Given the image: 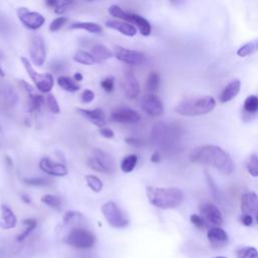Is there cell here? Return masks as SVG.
<instances>
[{
  "label": "cell",
  "instance_id": "cell-1",
  "mask_svg": "<svg viewBox=\"0 0 258 258\" xmlns=\"http://www.w3.org/2000/svg\"><path fill=\"white\" fill-rule=\"evenodd\" d=\"M189 159L192 163L213 167L224 175H229L234 171L232 157L217 145H202L191 149Z\"/></svg>",
  "mask_w": 258,
  "mask_h": 258
},
{
  "label": "cell",
  "instance_id": "cell-2",
  "mask_svg": "<svg viewBox=\"0 0 258 258\" xmlns=\"http://www.w3.org/2000/svg\"><path fill=\"white\" fill-rule=\"evenodd\" d=\"M146 197L149 203L159 209H174L181 205L184 195L177 187L147 186Z\"/></svg>",
  "mask_w": 258,
  "mask_h": 258
},
{
  "label": "cell",
  "instance_id": "cell-3",
  "mask_svg": "<svg viewBox=\"0 0 258 258\" xmlns=\"http://www.w3.org/2000/svg\"><path fill=\"white\" fill-rule=\"evenodd\" d=\"M216 107V100L209 95L196 98H187L179 102L175 107V112L181 116L194 117L206 115Z\"/></svg>",
  "mask_w": 258,
  "mask_h": 258
},
{
  "label": "cell",
  "instance_id": "cell-4",
  "mask_svg": "<svg viewBox=\"0 0 258 258\" xmlns=\"http://www.w3.org/2000/svg\"><path fill=\"white\" fill-rule=\"evenodd\" d=\"M88 165L102 173H113L117 168L115 158L110 153L98 148L93 150L92 156L88 159Z\"/></svg>",
  "mask_w": 258,
  "mask_h": 258
},
{
  "label": "cell",
  "instance_id": "cell-5",
  "mask_svg": "<svg viewBox=\"0 0 258 258\" xmlns=\"http://www.w3.org/2000/svg\"><path fill=\"white\" fill-rule=\"evenodd\" d=\"M96 242L95 235L87 229L73 228L66 236L64 243L77 249H90Z\"/></svg>",
  "mask_w": 258,
  "mask_h": 258
},
{
  "label": "cell",
  "instance_id": "cell-6",
  "mask_svg": "<svg viewBox=\"0 0 258 258\" xmlns=\"http://www.w3.org/2000/svg\"><path fill=\"white\" fill-rule=\"evenodd\" d=\"M101 211L107 221V223L116 229L125 228L129 224V219L125 215V213L112 201L105 203Z\"/></svg>",
  "mask_w": 258,
  "mask_h": 258
},
{
  "label": "cell",
  "instance_id": "cell-7",
  "mask_svg": "<svg viewBox=\"0 0 258 258\" xmlns=\"http://www.w3.org/2000/svg\"><path fill=\"white\" fill-rule=\"evenodd\" d=\"M20 60L27 72L29 78L33 81L36 89L40 91L41 93H49L53 87V78L50 74H38L30 64L29 60L22 56L20 57Z\"/></svg>",
  "mask_w": 258,
  "mask_h": 258
},
{
  "label": "cell",
  "instance_id": "cell-8",
  "mask_svg": "<svg viewBox=\"0 0 258 258\" xmlns=\"http://www.w3.org/2000/svg\"><path fill=\"white\" fill-rule=\"evenodd\" d=\"M29 55L33 63L37 67H41L46 57V48H45V42L43 38L35 34L31 37L29 42Z\"/></svg>",
  "mask_w": 258,
  "mask_h": 258
},
{
  "label": "cell",
  "instance_id": "cell-9",
  "mask_svg": "<svg viewBox=\"0 0 258 258\" xmlns=\"http://www.w3.org/2000/svg\"><path fill=\"white\" fill-rule=\"evenodd\" d=\"M17 16L25 27L32 30L40 28L45 22L44 17L40 13L30 11L26 7H19L17 10Z\"/></svg>",
  "mask_w": 258,
  "mask_h": 258
},
{
  "label": "cell",
  "instance_id": "cell-10",
  "mask_svg": "<svg viewBox=\"0 0 258 258\" xmlns=\"http://www.w3.org/2000/svg\"><path fill=\"white\" fill-rule=\"evenodd\" d=\"M115 56L120 61L130 66H140L146 59L143 52L122 46H115Z\"/></svg>",
  "mask_w": 258,
  "mask_h": 258
},
{
  "label": "cell",
  "instance_id": "cell-11",
  "mask_svg": "<svg viewBox=\"0 0 258 258\" xmlns=\"http://www.w3.org/2000/svg\"><path fill=\"white\" fill-rule=\"evenodd\" d=\"M200 213L207 224L220 227L223 224V216L220 210L211 203H204L200 206Z\"/></svg>",
  "mask_w": 258,
  "mask_h": 258
},
{
  "label": "cell",
  "instance_id": "cell-12",
  "mask_svg": "<svg viewBox=\"0 0 258 258\" xmlns=\"http://www.w3.org/2000/svg\"><path fill=\"white\" fill-rule=\"evenodd\" d=\"M110 119L117 123H138L141 119L140 114L130 108L126 107H120L112 111L110 115Z\"/></svg>",
  "mask_w": 258,
  "mask_h": 258
},
{
  "label": "cell",
  "instance_id": "cell-13",
  "mask_svg": "<svg viewBox=\"0 0 258 258\" xmlns=\"http://www.w3.org/2000/svg\"><path fill=\"white\" fill-rule=\"evenodd\" d=\"M140 105L142 110L150 116H160L163 114V105L160 99L153 95L147 94L141 98Z\"/></svg>",
  "mask_w": 258,
  "mask_h": 258
},
{
  "label": "cell",
  "instance_id": "cell-14",
  "mask_svg": "<svg viewBox=\"0 0 258 258\" xmlns=\"http://www.w3.org/2000/svg\"><path fill=\"white\" fill-rule=\"evenodd\" d=\"M122 89L129 99H136L140 93L139 83L132 71L126 70L122 79Z\"/></svg>",
  "mask_w": 258,
  "mask_h": 258
},
{
  "label": "cell",
  "instance_id": "cell-15",
  "mask_svg": "<svg viewBox=\"0 0 258 258\" xmlns=\"http://www.w3.org/2000/svg\"><path fill=\"white\" fill-rule=\"evenodd\" d=\"M241 211L243 215L258 214V195L255 191L249 190L241 196Z\"/></svg>",
  "mask_w": 258,
  "mask_h": 258
},
{
  "label": "cell",
  "instance_id": "cell-16",
  "mask_svg": "<svg viewBox=\"0 0 258 258\" xmlns=\"http://www.w3.org/2000/svg\"><path fill=\"white\" fill-rule=\"evenodd\" d=\"M207 238L215 249H221L228 244L229 237L225 230L220 227H213L207 233Z\"/></svg>",
  "mask_w": 258,
  "mask_h": 258
},
{
  "label": "cell",
  "instance_id": "cell-17",
  "mask_svg": "<svg viewBox=\"0 0 258 258\" xmlns=\"http://www.w3.org/2000/svg\"><path fill=\"white\" fill-rule=\"evenodd\" d=\"M39 168L45 173L52 176H64L68 174V168L61 163H56L47 157H43L39 161Z\"/></svg>",
  "mask_w": 258,
  "mask_h": 258
},
{
  "label": "cell",
  "instance_id": "cell-18",
  "mask_svg": "<svg viewBox=\"0 0 258 258\" xmlns=\"http://www.w3.org/2000/svg\"><path fill=\"white\" fill-rule=\"evenodd\" d=\"M124 21H126L130 24L133 23L139 29V32L143 36H148L151 33V25H150L149 21L146 18H144L143 16L139 15V14L126 12Z\"/></svg>",
  "mask_w": 258,
  "mask_h": 258
},
{
  "label": "cell",
  "instance_id": "cell-19",
  "mask_svg": "<svg viewBox=\"0 0 258 258\" xmlns=\"http://www.w3.org/2000/svg\"><path fill=\"white\" fill-rule=\"evenodd\" d=\"M77 112L87 118L91 123H93L96 126L103 127L106 124V116L105 113L102 109H94V110H89V109H82L78 108Z\"/></svg>",
  "mask_w": 258,
  "mask_h": 258
},
{
  "label": "cell",
  "instance_id": "cell-20",
  "mask_svg": "<svg viewBox=\"0 0 258 258\" xmlns=\"http://www.w3.org/2000/svg\"><path fill=\"white\" fill-rule=\"evenodd\" d=\"M241 88V82L238 79L232 80L219 95V101L221 103H227L232 101L240 92Z\"/></svg>",
  "mask_w": 258,
  "mask_h": 258
},
{
  "label": "cell",
  "instance_id": "cell-21",
  "mask_svg": "<svg viewBox=\"0 0 258 258\" xmlns=\"http://www.w3.org/2000/svg\"><path fill=\"white\" fill-rule=\"evenodd\" d=\"M17 224V218L12 212V210L6 205L1 206V218H0V227L4 230L12 229Z\"/></svg>",
  "mask_w": 258,
  "mask_h": 258
},
{
  "label": "cell",
  "instance_id": "cell-22",
  "mask_svg": "<svg viewBox=\"0 0 258 258\" xmlns=\"http://www.w3.org/2000/svg\"><path fill=\"white\" fill-rule=\"evenodd\" d=\"M106 26L111 29H115L127 36H134L137 32L136 27L133 24L119 20H108L106 21Z\"/></svg>",
  "mask_w": 258,
  "mask_h": 258
},
{
  "label": "cell",
  "instance_id": "cell-23",
  "mask_svg": "<svg viewBox=\"0 0 258 258\" xmlns=\"http://www.w3.org/2000/svg\"><path fill=\"white\" fill-rule=\"evenodd\" d=\"M91 54L93 55L95 60L98 62L109 59L113 56V52L106 45L102 43L95 44L91 49Z\"/></svg>",
  "mask_w": 258,
  "mask_h": 258
},
{
  "label": "cell",
  "instance_id": "cell-24",
  "mask_svg": "<svg viewBox=\"0 0 258 258\" xmlns=\"http://www.w3.org/2000/svg\"><path fill=\"white\" fill-rule=\"evenodd\" d=\"M71 29H84L91 33H101L102 27L96 22H89V21H77L70 25Z\"/></svg>",
  "mask_w": 258,
  "mask_h": 258
},
{
  "label": "cell",
  "instance_id": "cell-25",
  "mask_svg": "<svg viewBox=\"0 0 258 258\" xmlns=\"http://www.w3.org/2000/svg\"><path fill=\"white\" fill-rule=\"evenodd\" d=\"M57 85L64 91L71 92V93H75L80 90V86L77 84V82H75V80L70 77H64V76L59 77L57 79Z\"/></svg>",
  "mask_w": 258,
  "mask_h": 258
},
{
  "label": "cell",
  "instance_id": "cell-26",
  "mask_svg": "<svg viewBox=\"0 0 258 258\" xmlns=\"http://www.w3.org/2000/svg\"><path fill=\"white\" fill-rule=\"evenodd\" d=\"M256 51H258V39L249 41L244 45L240 46L237 50V54L241 57H246Z\"/></svg>",
  "mask_w": 258,
  "mask_h": 258
},
{
  "label": "cell",
  "instance_id": "cell-27",
  "mask_svg": "<svg viewBox=\"0 0 258 258\" xmlns=\"http://www.w3.org/2000/svg\"><path fill=\"white\" fill-rule=\"evenodd\" d=\"M137 162H138L137 155H135V154L127 155L121 161V164H120L121 170L123 172H125V173H129V172H131L135 168Z\"/></svg>",
  "mask_w": 258,
  "mask_h": 258
},
{
  "label": "cell",
  "instance_id": "cell-28",
  "mask_svg": "<svg viewBox=\"0 0 258 258\" xmlns=\"http://www.w3.org/2000/svg\"><path fill=\"white\" fill-rule=\"evenodd\" d=\"M159 84H160V78H159V75L157 72H150L148 77H147V80H146V84H145V87H146V90L150 93H153V92H156L158 90V87H159Z\"/></svg>",
  "mask_w": 258,
  "mask_h": 258
},
{
  "label": "cell",
  "instance_id": "cell-29",
  "mask_svg": "<svg viewBox=\"0 0 258 258\" xmlns=\"http://www.w3.org/2000/svg\"><path fill=\"white\" fill-rule=\"evenodd\" d=\"M73 58H74L75 61H77L79 63H82V64H86V66H91V64L96 62V60L93 57V55L91 54V52H88V51H85V50H78L74 54Z\"/></svg>",
  "mask_w": 258,
  "mask_h": 258
},
{
  "label": "cell",
  "instance_id": "cell-30",
  "mask_svg": "<svg viewBox=\"0 0 258 258\" xmlns=\"http://www.w3.org/2000/svg\"><path fill=\"white\" fill-rule=\"evenodd\" d=\"M243 108H244V111H246L247 113H250V114L256 113L258 111V96L249 95L244 101Z\"/></svg>",
  "mask_w": 258,
  "mask_h": 258
},
{
  "label": "cell",
  "instance_id": "cell-31",
  "mask_svg": "<svg viewBox=\"0 0 258 258\" xmlns=\"http://www.w3.org/2000/svg\"><path fill=\"white\" fill-rule=\"evenodd\" d=\"M41 203L57 211L61 208V199L54 195H44L43 197H41Z\"/></svg>",
  "mask_w": 258,
  "mask_h": 258
},
{
  "label": "cell",
  "instance_id": "cell-32",
  "mask_svg": "<svg viewBox=\"0 0 258 258\" xmlns=\"http://www.w3.org/2000/svg\"><path fill=\"white\" fill-rule=\"evenodd\" d=\"M23 224L26 226V228H25V230L21 234H19L17 236V241H23L25 238H27L28 235L36 228L37 222H36L35 219L30 218V219L23 220Z\"/></svg>",
  "mask_w": 258,
  "mask_h": 258
},
{
  "label": "cell",
  "instance_id": "cell-33",
  "mask_svg": "<svg viewBox=\"0 0 258 258\" xmlns=\"http://www.w3.org/2000/svg\"><path fill=\"white\" fill-rule=\"evenodd\" d=\"M85 178H86L87 184L93 191L100 192L103 189V182L98 176L93 175V174H88V175H86Z\"/></svg>",
  "mask_w": 258,
  "mask_h": 258
},
{
  "label": "cell",
  "instance_id": "cell-34",
  "mask_svg": "<svg viewBox=\"0 0 258 258\" xmlns=\"http://www.w3.org/2000/svg\"><path fill=\"white\" fill-rule=\"evenodd\" d=\"M44 104V97L37 94L29 95V102H28V109L30 112L38 110Z\"/></svg>",
  "mask_w": 258,
  "mask_h": 258
},
{
  "label": "cell",
  "instance_id": "cell-35",
  "mask_svg": "<svg viewBox=\"0 0 258 258\" xmlns=\"http://www.w3.org/2000/svg\"><path fill=\"white\" fill-rule=\"evenodd\" d=\"M237 258H258V251L254 247H243L236 251Z\"/></svg>",
  "mask_w": 258,
  "mask_h": 258
},
{
  "label": "cell",
  "instance_id": "cell-36",
  "mask_svg": "<svg viewBox=\"0 0 258 258\" xmlns=\"http://www.w3.org/2000/svg\"><path fill=\"white\" fill-rule=\"evenodd\" d=\"M247 171L252 176H258V155L252 154L246 163Z\"/></svg>",
  "mask_w": 258,
  "mask_h": 258
},
{
  "label": "cell",
  "instance_id": "cell-37",
  "mask_svg": "<svg viewBox=\"0 0 258 258\" xmlns=\"http://www.w3.org/2000/svg\"><path fill=\"white\" fill-rule=\"evenodd\" d=\"M44 104L46 105V107L51 113H54V114L59 113V106L53 95L47 94L46 96H44Z\"/></svg>",
  "mask_w": 258,
  "mask_h": 258
},
{
  "label": "cell",
  "instance_id": "cell-38",
  "mask_svg": "<svg viewBox=\"0 0 258 258\" xmlns=\"http://www.w3.org/2000/svg\"><path fill=\"white\" fill-rule=\"evenodd\" d=\"M82 219H83V216L81 213L76 211H69L63 216V223L66 225H73L78 223Z\"/></svg>",
  "mask_w": 258,
  "mask_h": 258
},
{
  "label": "cell",
  "instance_id": "cell-39",
  "mask_svg": "<svg viewBox=\"0 0 258 258\" xmlns=\"http://www.w3.org/2000/svg\"><path fill=\"white\" fill-rule=\"evenodd\" d=\"M23 182L27 185L31 186H40V185H46L51 182L50 179L46 177H30V178H24Z\"/></svg>",
  "mask_w": 258,
  "mask_h": 258
},
{
  "label": "cell",
  "instance_id": "cell-40",
  "mask_svg": "<svg viewBox=\"0 0 258 258\" xmlns=\"http://www.w3.org/2000/svg\"><path fill=\"white\" fill-rule=\"evenodd\" d=\"M68 22V18L63 17V16H59L56 17L55 19H53L50 24H49V30L50 31H56L58 29H60L66 23Z\"/></svg>",
  "mask_w": 258,
  "mask_h": 258
},
{
  "label": "cell",
  "instance_id": "cell-41",
  "mask_svg": "<svg viewBox=\"0 0 258 258\" xmlns=\"http://www.w3.org/2000/svg\"><path fill=\"white\" fill-rule=\"evenodd\" d=\"M189 220H190V223H191L194 226H196V228H198V229H200V230H203V229H205V228L207 227L206 221H205V220L202 218V216H200V215L194 214V215L190 216Z\"/></svg>",
  "mask_w": 258,
  "mask_h": 258
},
{
  "label": "cell",
  "instance_id": "cell-42",
  "mask_svg": "<svg viewBox=\"0 0 258 258\" xmlns=\"http://www.w3.org/2000/svg\"><path fill=\"white\" fill-rule=\"evenodd\" d=\"M115 79L113 77H107L101 81V87L106 93H111L114 90Z\"/></svg>",
  "mask_w": 258,
  "mask_h": 258
},
{
  "label": "cell",
  "instance_id": "cell-43",
  "mask_svg": "<svg viewBox=\"0 0 258 258\" xmlns=\"http://www.w3.org/2000/svg\"><path fill=\"white\" fill-rule=\"evenodd\" d=\"M73 2H71V1H57V3H56V5L54 6V12L56 13V14H62V13H64L67 10H68V8L71 6V4H72Z\"/></svg>",
  "mask_w": 258,
  "mask_h": 258
},
{
  "label": "cell",
  "instance_id": "cell-44",
  "mask_svg": "<svg viewBox=\"0 0 258 258\" xmlns=\"http://www.w3.org/2000/svg\"><path fill=\"white\" fill-rule=\"evenodd\" d=\"M81 99H82V102L83 103H91L94 99H95V93L89 89H86L83 93H82V96H81Z\"/></svg>",
  "mask_w": 258,
  "mask_h": 258
},
{
  "label": "cell",
  "instance_id": "cell-45",
  "mask_svg": "<svg viewBox=\"0 0 258 258\" xmlns=\"http://www.w3.org/2000/svg\"><path fill=\"white\" fill-rule=\"evenodd\" d=\"M66 63L62 60H54L50 63V70L54 73H59L64 71Z\"/></svg>",
  "mask_w": 258,
  "mask_h": 258
},
{
  "label": "cell",
  "instance_id": "cell-46",
  "mask_svg": "<svg viewBox=\"0 0 258 258\" xmlns=\"http://www.w3.org/2000/svg\"><path fill=\"white\" fill-rule=\"evenodd\" d=\"M99 133L105 137V138H108V139H111L114 137V132L112 131V129L110 128H107V127H101L100 130H99Z\"/></svg>",
  "mask_w": 258,
  "mask_h": 258
},
{
  "label": "cell",
  "instance_id": "cell-47",
  "mask_svg": "<svg viewBox=\"0 0 258 258\" xmlns=\"http://www.w3.org/2000/svg\"><path fill=\"white\" fill-rule=\"evenodd\" d=\"M19 82V85L29 94V95H31V94H33V91H34V89H33V87L32 86H30L27 82H25L24 80H19L18 81Z\"/></svg>",
  "mask_w": 258,
  "mask_h": 258
},
{
  "label": "cell",
  "instance_id": "cell-48",
  "mask_svg": "<svg viewBox=\"0 0 258 258\" xmlns=\"http://www.w3.org/2000/svg\"><path fill=\"white\" fill-rule=\"evenodd\" d=\"M241 222H242V224H243L244 226L249 227V226H251L252 223H253V217L250 216V215H243V216L241 217Z\"/></svg>",
  "mask_w": 258,
  "mask_h": 258
},
{
  "label": "cell",
  "instance_id": "cell-49",
  "mask_svg": "<svg viewBox=\"0 0 258 258\" xmlns=\"http://www.w3.org/2000/svg\"><path fill=\"white\" fill-rule=\"evenodd\" d=\"M125 142L131 144V145H134V146H139V144L141 143V141L135 137H129V138H126L125 139Z\"/></svg>",
  "mask_w": 258,
  "mask_h": 258
},
{
  "label": "cell",
  "instance_id": "cell-50",
  "mask_svg": "<svg viewBox=\"0 0 258 258\" xmlns=\"http://www.w3.org/2000/svg\"><path fill=\"white\" fill-rule=\"evenodd\" d=\"M151 161H152L153 163H157V162L160 161V154H159L157 151L154 152V153L151 155Z\"/></svg>",
  "mask_w": 258,
  "mask_h": 258
},
{
  "label": "cell",
  "instance_id": "cell-51",
  "mask_svg": "<svg viewBox=\"0 0 258 258\" xmlns=\"http://www.w3.org/2000/svg\"><path fill=\"white\" fill-rule=\"evenodd\" d=\"M73 79L75 80V82H81V81H83V75L81 73H76L74 75Z\"/></svg>",
  "mask_w": 258,
  "mask_h": 258
},
{
  "label": "cell",
  "instance_id": "cell-52",
  "mask_svg": "<svg viewBox=\"0 0 258 258\" xmlns=\"http://www.w3.org/2000/svg\"><path fill=\"white\" fill-rule=\"evenodd\" d=\"M21 199H22L23 202L26 203V204H30V203H31V200H30V198H29L27 195L22 194V195H21Z\"/></svg>",
  "mask_w": 258,
  "mask_h": 258
},
{
  "label": "cell",
  "instance_id": "cell-53",
  "mask_svg": "<svg viewBox=\"0 0 258 258\" xmlns=\"http://www.w3.org/2000/svg\"><path fill=\"white\" fill-rule=\"evenodd\" d=\"M2 139H3V130H2V127L0 126V143L2 142Z\"/></svg>",
  "mask_w": 258,
  "mask_h": 258
},
{
  "label": "cell",
  "instance_id": "cell-54",
  "mask_svg": "<svg viewBox=\"0 0 258 258\" xmlns=\"http://www.w3.org/2000/svg\"><path fill=\"white\" fill-rule=\"evenodd\" d=\"M5 76V73L3 71V69L1 68V64H0V77H4Z\"/></svg>",
  "mask_w": 258,
  "mask_h": 258
},
{
  "label": "cell",
  "instance_id": "cell-55",
  "mask_svg": "<svg viewBox=\"0 0 258 258\" xmlns=\"http://www.w3.org/2000/svg\"><path fill=\"white\" fill-rule=\"evenodd\" d=\"M214 258H226V257H224V256H218V257H214Z\"/></svg>",
  "mask_w": 258,
  "mask_h": 258
},
{
  "label": "cell",
  "instance_id": "cell-56",
  "mask_svg": "<svg viewBox=\"0 0 258 258\" xmlns=\"http://www.w3.org/2000/svg\"><path fill=\"white\" fill-rule=\"evenodd\" d=\"M256 220H257V223H258V214L256 215Z\"/></svg>",
  "mask_w": 258,
  "mask_h": 258
}]
</instances>
